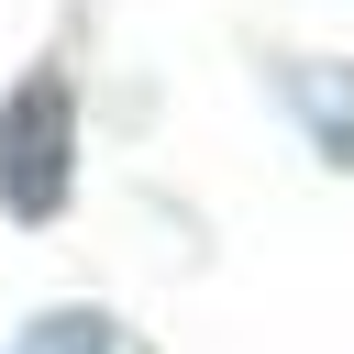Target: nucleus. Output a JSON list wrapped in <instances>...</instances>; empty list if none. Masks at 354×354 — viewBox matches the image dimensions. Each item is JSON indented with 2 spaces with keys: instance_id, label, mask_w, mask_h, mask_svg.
<instances>
[{
  "instance_id": "nucleus-1",
  "label": "nucleus",
  "mask_w": 354,
  "mask_h": 354,
  "mask_svg": "<svg viewBox=\"0 0 354 354\" xmlns=\"http://www.w3.org/2000/svg\"><path fill=\"white\" fill-rule=\"evenodd\" d=\"M66 177H77V111H66V77L33 66L0 111V210L22 221H55L66 210Z\"/></svg>"
},
{
  "instance_id": "nucleus-2",
  "label": "nucleus",
  "mask_w": 354,
  "mask_h": 354,
  "mask_svg": "<svg viewBox=\"0 0 354 354\" xmlns=\"http://www.w3.org/2000/svg\"><path fill=\"white\" fill-rule=\"evenodd\" d=\"M299 111L321 122V155H354V77H343V66L299 77Z\"/></svg>"
},
{
  "instance_id": "nucleus-3",
  "label": "nucleus",
  "mask_w": 354,
  "mask_h": 354,
  "mask_svg": "<svg viewBox=\"0 0 354 354\" xmlns=\"http://www.w3.org/2000/svg\"><path fill=\"white\" fill-rule=\"evenodd\" d=\"M11 354H111V321H100V310H44Z\"/></svg>"
}]
</instances>
